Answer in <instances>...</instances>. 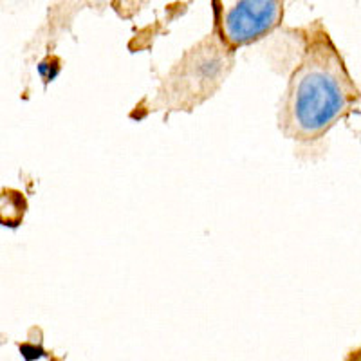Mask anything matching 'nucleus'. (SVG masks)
Returning a JSON list of instances; mask_svg holds the SVG:
<instances>
[{
    "label": "nucleus",
    "instance_id": "nucleus-1",
    "mask_svg": "<svg viewBox=\"0 0 361 361\" xmlns=\"http://www.w3.org/2000/svg\"><path fill=\"white\" fill-rule=\"evenodd\" d=\"M360 92L327 35L312 38L293 71L280 107V128L288 137L318 140L349 114Z\"/></svg>",
    "mask_w": 361,
    "mask_h": 361
},
{
    "label": "nucleus",
    "instance_id": "nucleus-2",
    "mask_svg": "<svg viewBox=\"0 0 361 361\" xmlns=\"http://www.w3.org/2000/svg\"><path fill=\"white\" fill-rule=\"evenodd\" d=\"M215 27L228 49L271 33L282 18V0H214Z\"/></svg>",
    "mask_w": 361,
    "mask_h": 361
},
{
    "label": "nucleus",
    "instance_id": "nucleus-3",
    "mask_svg": "<svg viewBox=\"0 0 361 361\" xmlns=\"http://www.w3.org/2000/svg\"><path fill=\"white\" fill-rule=\"evenodd\" d=\"M226 66V56L221 53H208V51H195L188 58L186 66H180L177 80H172V96L180 103L195 102V96H206L221 82V74Z\"/></svg>",
    "mask_w": 361,
    "mask_h": 361
},
{
    "label": "nucleus",
    "instance_id": "nucleus-4",
    "mask_svg": "<svg viewBox=\"0 0 361 361\" xmlns=\"http://www.w3.org/2000/svg\"><path fill=\"white\" fill-rule=\"evenodd\" d=\"M25 201L20 192L15 190H2L0 192V224L18 226L24 219Z\"/></svg>",
    "mask_w": 361,
    "mask_h": 361
}]
</instances>
